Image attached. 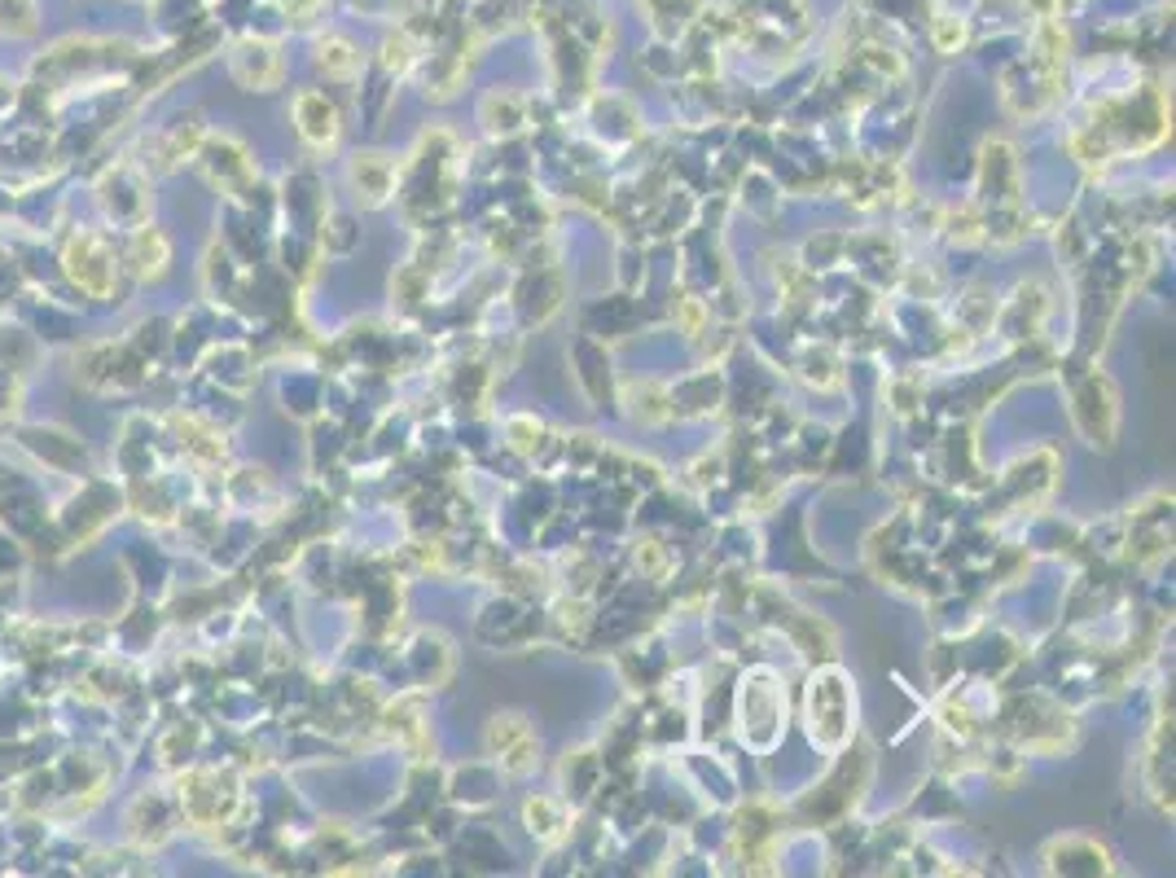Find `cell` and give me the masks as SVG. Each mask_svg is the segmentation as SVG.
Segmentation results:
<instances>
[{"label": "cell", "mask_w": 1176, "mask_h": 878, "mask_svg": "<svg viewBox=\"0 0 1176 878\" xmlns=\"http://www.w3.org/2000/svg\"><path fill=\"white\" fill-rule=\"evenodd\" d=\"M851 716H856V698L843 672H816L807 685V733L821 746H843L851 738Z\"/></svg>", "instance_id": "6da1fadb"}, {"label": "cell", "mask_w": 1176, "mask_h": 878, "mask_svg": "<svg viewBox=\"0 0 1176 878\" xmlns=\"http://www.w3.org/2000/svg\"><path fill=\"white\" fill-rule=\"evenodd\" d=\"M768 698H759V672L746 680V689H742V738L755 746V751H768L772 742H777V733H781V716H785V694H781V685H772L768 680V689H764Z\"/></svg>", "instance_id": "7a4b0ae2"}, {"label": "cell", "mask_w": 1176, "mask_h": 878, "mask_svg": "<svg viewBox=\"0 0 1176 878\" xmlns=\"http://www.w3.org/2000/svg\"><path fill=\"white\" fill-rule=\"evenodd\" d=\"M66 272L79 281V290H88V294H105L110 285H114V259H110V250L97 241V237H88V233H79V237H70V246H66Z\"/></svg>", "instance_id": "3957f363"}, {"label": "cell", "mask_w": 1176, "mask_h": 878, "mask_svg": "<svg viewBox=\"0 0 1176 878\" xmlns=\"http://www.w3.org/2000/svg\"><path fill=\"white\" fill-rule=\"evenodd\" d=\"M487 751L509 773H527L535 764V738H531V729H527L522 716H491V724H487Z\"/></svg>", "instance_id": "277c9868"}, {"label": "cell", "mask_w": 1176, "mask_h": 878, "mask_svg": "<svg viewBox=\"0 0 1176 878\" xmlns=\"http://www.w3.org/2000/svg\"><path fill=\"white\" fill-rule=\"evenodd\" d=\"M294 127L312 149H333L338 132H342L338 110H333V101H325V92H298L294 97Z\"/></svg>", "instance_id": "5b68a950"}, {"label": "cell", "mask_w": 1176, "mask_h": 878, "mask_svg": "<svg viewBox=\"0 0 1176 878\" xmlns=\"http://www.w3.org/2000/svg\"><path fill=\"white\" fill-rule=\"evenodd\" d=\"M351 184H355V198H364V206H382L395 189V162L386 154H355Z\"/></svg>", "instance_id": "8992f818"}, {"label": "cell", "mask_w": 1176, "mask_h": 878, "mask_svg": "<svg viewBox=\"0 0 1176 878\" xmlns=\"http://www.w3.org/2000/svg\"><path fill=\"white\" fill-rule=\"evenodd\" d=\"M202 167L211 171L215 184H228V189H241L250 180V171H255L250 167V154L237 140H228V136H219V140H211L202 149Z\"/></svg>", "instance_id": "52a82bcc"}, {"label": "cell", "mask_w": 1176, "mask_h": 878, "mask_svg": "<svg viewBox=\"0 0 1176 878\" xmlns=\"http://www.w3.org/2000/svg\"><path fill=\"white\" fill-rule=\"evenodd\" d=\"M233 70H237V79H241L246 88H272V83L281 79V57H276L272 44H263V40H246V44L237 48V57H233Z\"/></svg>", "instance_id": "ba28073f"}, {"label": "cell", "mask_w": 1176, "mask_h": 878, "mask_svg": "<svg viewBox=\"0 0 1176 878\" xmlns=\"http://www.w3.org/2000/svg\"><path fill=\"white\" fill-rule=\"evenodd\" d=\"M127 259H132V268H136L140 277L162 272V263H167V237H162L158 228H140V233H132V241H127Z\"/></svg>", "instance_id": "9c48e42d"}, {"label": "cell", "mask_w": 1176, "mask_h": 878, "mask_svg": "<svg viewBox=\"0 0 1176 878\" xmlns=\"http://www.w3.org/2000/svg\"><path fill=\"white\" fill-rule=\"evenodd\" d=\"M527 830L535 834V838H544V843H553V838H562L566 834V812L553 803V799H527Z\"/></svg>", "instance_id": "30bf717a"}, {"label": "cell", "mask_w": 1176, "mask_h": 878, "mask_svg": "<svg viewBox=\"0 0 1176 878\" xmlns=\"http://www.w3.org/2000/svg\"><path fill=\"white\" fill-rule=\"evenodd\" d=\"M316 61H320V70L329 75V79H351L355 70H360V53L347 44V40H338V35H329V40H320V53H316Z\"/></svg>", "instance_id": "8fae6325"}, {"label": "cell", "mask_w": 1176, "mask_h": 878, "mask_svg": "<svg viewBox=\"0 0 1176 878\" xmlns=\"http://www.w3.org/2000/svg\"><path fill=\"white\" fill-rule=\"evenodd\" d=\"M483 123H487V132H496V136L518 132V127H522V101H518V97H500V92H491V97L483 101Z\"/></svg>", "instance_id": "7c38bea8"}, {"label": "cell", "mask_w": 1176, "mask_h": 878, "mask_svg": "<svg viewBox=\"0 0 1176 878\" xmlns=\"http://www.w3.org/2000/svg\"><path fill=\"white\" fill-rule=\"evenodd\" d=\"M408 61H412V44H408L404 35H395V40H386V53H382V66H386V70H395V75H404V70H408Z\"/></svg>", "instance_id": "4fadbf2b"}, {"label": "cell", "mask_w": 1176, "mask_h": 878, "mask_svg": "<svg viewBox=\"0 0 1176 878\" xmlns=\"http://www.w3.org/2000/svg\"><path fill=\"white\" fill-rule=\"evenodd\" d=\"M961 40H965V26H961L957 18H943V22L935 26V44H939L943 53H952V48H957Z\"/></svg>", "instance_id": "5bb4252c"}, {"label": "cell", "mask_w": 1176, "mask_h": 878, "mask_svg": "<svg viewBox=\"0 0 1176 878\" xmlns=\"http://www.w3.org/2000/svg\"><path fill=\"white\" fill-rule=\"evenodd\" d=\"M680 325H685V334H698L702 329V307L689 294H680Z\"/></svg>", "instance_id": "9a60e30c"}, {"label": "cell", "mask_w": 1176, "mask_h": 878, "mask_svg": "<svg viewBox=\"0 0 1176 878\" xmlns=\"http://www.w3.org/2000/svg\"><path fill=\"white\" fill-rule=\"evenodd\" d=\"M636 562H645V566H649V571H663V553H658V549H654V540H645V544H641V549H636Z\"/></svg>", "instance_id": "2e32d148"}]
</instances>
